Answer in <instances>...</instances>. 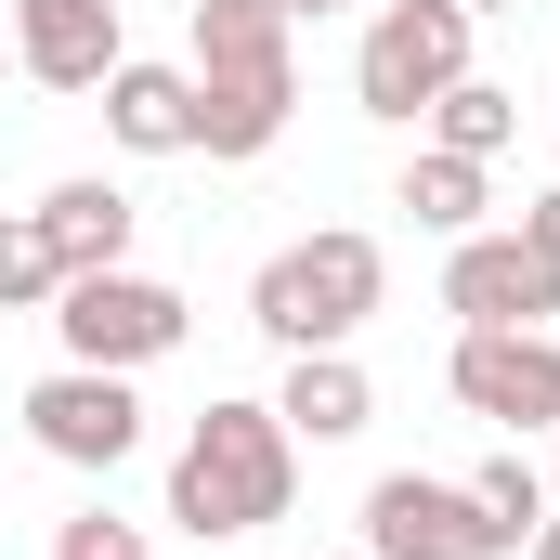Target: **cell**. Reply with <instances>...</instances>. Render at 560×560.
<instances>
[{"mask_svg": "<svg viewBox=\"0 0 560 560\" xmlns=\"http://www.w3.org/2000/svg\"><path fill=\"white\" fill-rule=\"evenodd\" d=\"M287 495H300V430L275 405H196L183 456H170V522L196 548H235V535L287 522Z\"/></svg>", "mask_w": 560, "mask_h": 560, "instance_id": "obj_1", "label": "cell"}, {"mask_svg": "<svg viewBox=\"0 0 560 560\" xmlns=\"http://www.w3.org/2000/svg\"><path fill=\"white\" fill-rule=\"evenodd\" d=\"M378 300H392L378 235H365V222H326V235H300V248H275V261L248 275V326H261L275 352H352Z\"/></svg>", "mask_w": 560, "mask_h": 560, "instance_id": "obj_2", "label": "cell"}, {"mask_svg": "<svg viewBox=\"0 0 560 560\" xmlns=\"http://www.w3.org/2000/svg\"><path fill=\"white\" fill-rule=\"evenodd\" d=\"M469 0H378L365 13V39H352V105L365 118H392V131H418L430 105L469 79Z\"/></svg>", "mask_w": 560, "mask_h": 560, "instance_id": "obj_3", "label": "cell"}, {"mask_svg": "<svg viewBox=\"0 0 560 560\" xmlns=\"http://www.w3.org/2000/svg\"><path fill=\"white\" fill-rule=\"evenodd\" d=\"M52 339H66V365H118V378H143V365H170V352L196 339V313H183V287L105 261V275H66V287H52Z\"/></svg>", "mask_w": 560, "mask_h": 560, "instance_id": "obj_4", "label": "cell"}, {"mask_svg": "<svg viewBox=\"0 0 560 560\" xmlns=\"http://www.w3.org/2000/svg\"><path fill=\"white\" fill-rule=\"evenodd\" d=\"M456 405L482 430H509V443H535V430H560V339L548 326H456Z\"/></svg>", "mask_w": 560, "mask_h": 560, "instance_id": "obj_5", "label": "cell"}, {"mask_svg": "<svg viewBox=\"0 0 560 560\" xmlns=\"http://www.w3.org/2000/svg\"><path fill=\"white\" fill-rule=\"evenodd\" d=\"M365 560H522L469 482H430V469H378L365 482Z\"/></svg>", "mask_w": 560, "mask_h": 560, "instance_id": "obj_6", "label": "cell"}, {"mask_svg": "<svg viewBox=\"0 0 560 560\" xmlns=\"http://www.w3.org/2000/svg\"><path fill=\"white\" fill-rule=\"evenodd\" d=\"M26 443H39L52 469H131L143 456V392L118 365H52V378L26 392Z\"/></svg>", "mask_w": 560, "mask_h": 560, "instance_id": "obj_7", "label": "cell"}, {"mask_svg": "<svg viewBox=\"0 0 560 560\" xmlns=\"http://www.w3.org/2000/svg\"><path fill=\"white\" fill-rule=\"evenodd\" d=\"M443 313H456V326H548L560 313V261L522 248V222H509V235L482 222V235H456V261H443Z\"/></svg>", "mask_w": 560, "mask_h": 560, "instance_id": "obj_8", "label": "cell"}, {"mask_svg": "<svg viewBox=\"0 0 560 560\" xmlns=\"http://www.w3.org/2000/svg\"><path fill=\"white\" fill-rule=\"evenodd\" d=\"M118 52H131V39H118V0H13V79H39V92H105Z\"/></svg>", "mask_w": 560, "mask_h": 560, "instance_id": "obj_9", "label": "cell"}, {"mask_svg": "<svg viewBox=\"0 0 560 560\" xmlns=\"http://www.w3.org/2000/svg\"><path fill=\"white\" fill-rule=\"evenodd\" d=\"M105 143L118 156H196V66L118 52L105 66Z\"/></svg>", "mask_w": 560, "mask_h": 560, "instance_id": "obj_10", "label": "cell"}, {"mask_svg": "<svg viewBox=\"0 0 560 560\" xmlns=\"http://www.w3.org/2000/svg\"><path fill=\"white\" fill-rule=\"evenodd\" d=\"M183 66H196V79H300V52H287V13H275V0H196Z\"/></svg>", "mask_w": 560, "mask_h": 560, "instance_id": "obj_11", "label": "cell"}, {"mask_svg": "<svg viewBox=\"0 0 560 560\" xmlns=\"http://www.w3.org/2000/svg\"><path fill=\"white\" fill-rule=\"evenodd\" d=\"M131 222H143V209L105 183V170H79V183H52V196H39V235H52V261H66V275L131 261Z\"/></svg>", "mask_w": 560, "mask_h": 560, "instance_id": "obj_12", "label": "cell"}, {"mask_svg": "<svg viewBox=\"0 0 560 560\" xmlns=\"http://www.w3.org/2000/svg\"><path fill=\"white\" fill-rule=\"evenodd\" d=\"M275 418L300 430V443H352V430L378 418V392H365V365H352V352H287Z\"/></svg>", "mask_w": 560, "mask_h": 560, "instance_id": "obj_13", "label": "cell"}, {"mask_svg": "<svg viewBox=\"0 0 560 560\" xmlns=\"http://www.w3.org/2000/svg\"><path fill=\"white\" fill-rule=\"evenodd\" d=\"M392 209H418V235H482V156L418 143V156H405V183H392Z\"/></svg>", "mask_w": 560, "mask_h": 560, "instance_id": "obj_14", "label": "cell"}, {"mask_svg": "<svg viewBox=\"0 0 560 560\" xmlns=\"http://www.w3.org/2000/svg\"><path fill=\"white\" fill-rule=\"evenodd\" d=\"M418 131L443 143V156H482V170H495V156H509V131H522V92H495V79H456V92L430 105Z\"/></svg>", "mask_w": 560, "mask_h": 560, "instance_id": "obj_15", "label": "cell"}, {"mask_svg": "<svg viewBox=\"0 0 560 560\" xmlns=\"http://www.w3.org/2000/svg\"><path fill=\"white\" fill-rule=\"evenodd\" d=\"M469 495H482V522H495L509 548H522V535H535V522H548V509H560V495H548V469H535L522 443H495V456L469 469Z\"/></svg>", "mask_w": 560, "mask_h": 560, "instance_id": "obj_16", "label": "cell"}, {"mask_svg": "<svg viewBox=\"0 0 560 560\" xmlns=\"http://www.w3.org/2000/svg\"><path fill=\"white\" fill-rule=\"evenodd\" d=\"M52 287H66V261H52L39 209H0V313H52Z\"/></svg>", "mask_w": 560, "mask_h": 560, "instance_id": "obj_17", "label": "cell"}, {"mask_svg": "<svg viewBox=\"0 0 560 560\" xmlns=\"http://www.w3.org/2000/svg\"><path fill=\"white\" fill-rule=\"evenodd\" d=\"M52 560H156V548H143V522H118V509H66L52 522Z\"/></svg>", "mask_w": 560, "mask_h": 560, "instance_id": "obj_18", "label": "cell"}, {"mask_svg": "<svg viewBox=\"0 0 560 560\" xmlns=\"http://www.w3.org/2000/svg\"><path fill=\"white\" fill-rule=\"evenodd\" d=\"M522 248H548V261H560V183L535 196V209H522Z\"/></svg>", "mask_w": 560, "mask_h": 560, "instance_id": "obj_19", "label": "cell"}, {"mask_svg": "<svg viewBox=\"0 0 560 560\" xmlns=\"http://www.w3.org/2000/svg\"><path fill=\"white\" fill-rule=\"evenodd\" d=\"M522 560H560V509H548V522H535V535H522Z\"/></svg>", "mask_w": 560, "mask_h": 560, "instance_id": "obj_20", "label": "cell"}, {"mask_svg": "<svg viewBox=\"0 0 560 560\" xmlns=\"http://www.w3.org/2000/svg\"><path fill=\"white\" fill-rule=\"evenodd\" d=\"M275 13H287V26H300V13H339V0H275Z\"/></svg>", "mask_w": 560, "mask_h": 560, "instance_id": "obj_21", "label": "cell"}, {"mask_svg": "<svg viewBox=\"0 0 560 560\" xmlns=\"http://www.w3.org/2000/svg\"><path fill=\"white\" fill-rule=\"evenodd\" d=\"M469 13H522V0H469Z\"/></svg>", "mask_w": 560, "mask_h": 560, "instance_id": "obj_22", "label": "cell"}, {"mask_svg": "<svg viewBox=\"0 0 560 560\" xmlns=\"http://www.w3.org/2000/svg\"><path fill=\"white\" fill-rule=\"evenodd\" d=\"M0 79H13V26H0Z\"/></svg>", "mask_w": 560, "mask_h": 560, "instance_id": "obj_23", "label": "cell"}, {"mask_svg": "<svg viewBox=\"0 0 560 560\" xmlns=\"http://www.w3.org/2000/svg\"><path fill=\"white\" fill-rule=\"evenodd\" d=\"M313 560H365V548H313Z\"/></svg>", "mask_w": 560, "mask_h": 560, "instance_id": "obj_24", "label": "cell"}]
</instances>
